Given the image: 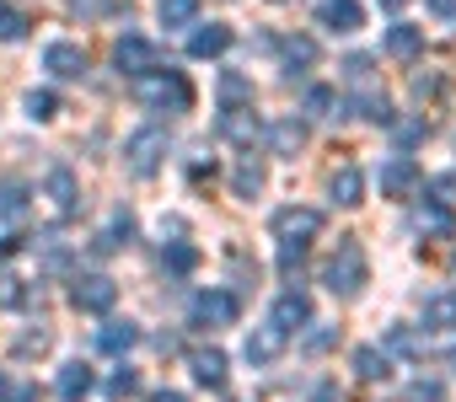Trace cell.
<instances>
[{
  "instance_id": "obj_1",
  "label": "cell",
  "mask_w": 456,
  "mask_h": 402,
  "mask_svg": "<svg viewBox=\"0 0 456 402\" xmlns=\"http://www.w3.org/2000/svg\"><path fill=\"white\" fill-rule=\"evenodd\" d=\"M365 279H370V263H365V247L354 242V237H344L338 242V253L328 258V269H322V285L333 290V295H360L365 290Z\"/></svg>"
},
{
  "instance_id": "obj_2",
  "label": "cell",
  "mask_w": 456,
  "mask_h": 402,
  "mask_svg": "<svg viewBox=\"0 0 456 402\" xmlns=\"http://www.w3.org/2000/svg\"><path fill=\"white\" fill-rule=\"evenodd\" d=\"M140 86V102L145 108H156V113H188L193 108V86L177 76V70H145V76H134Z\"/></svg>"
},
{
  "instance_id": "obj_3",
  "label": "cell",
  "mask_w": 456,
  "mask_h": 402,
  "mask_svg": "<svg viewBox=\"0 0 456 402\" xmlns=\"http://www.w3.org/2000/svg\"><path fill=\"white\" fill-rule=\"evenodd\" d=\"M317 231H322V215H317V210H301V205L274 210V237H280V247H312Z\"/></svg>"
},
{
  "instance_id": "obj_4",
  "label": "cell",
  "mask_w": 456,
  "mask_h": 402,
  "mask_svg": "<svg viewBox=\"0 0 456 402\" xmlns=\"http://www.w3.org/2000/svg\"><path fill=\"white\" fill-rule=\"evenodd\" d=\"M161 156H167V134H161V129H140V134H129V145H124V161H129L134 177H151V172L161 166Z\"/></svg>"
},
{
  "instance_id": "obj_5",
  "label": "cell",
  "mask_w": 456,
  "mask_h": 402,
  "mask_svg": "<svg viewBox=\"0 0 456 402\" xmlns=\"http://www.w3.org/2000/svg\"><path fill=\"white\" fill-rule=\"evenodd\" d=\"M237 322V295L232 290H199L193 295V327H232Z\"/></svg>"
},
{
  "instance_id": "obj_6",
  "label": "cell",
  "mask_w": 456,
  "mask_h": 402,
  "mask_svg": "<svg viewBox=\"0 0 456 402\" xmlns=\"http://www.w3.org/2000/svg\"><path fill=\"white\" fill-rule=\"evenodd\" d=\"M113 301H118V285H113L108 274H86V279L70 285V306H76V311H92V317H97V311H108Z\"/></svg>"
},
{
  "instance_id": "obj_7",
  "label": "cell",
  "mask_w": 456,
  "mask_h": 402,
  "mask_svg": "<svg viewBox=\"0 0 456 402\" xmlns=\"http://www.w3.org/2000/svg\"><path fill=\"white\" fill-rule=\"evenodd\" d=\"M113 65H118L124 76H145V70H156V49H151L140 33H124V38L113 44Z\"/></svg>"
},
{
  "instance_id": "obj_8",
  "label": "cell",
  "mask_w": 456,
  "mask_h": 402,
  "mask_svg": "<svg viewBox=\"0 0 456 402\" xmlns=\"http://www.w3.org/2000/svg\"><path fill=\"white\" fill-rule=\"evenodd\" d=\"M44 70H49V76H60V81H76V76H86V49H81V44L54 38V44L44 49Z\"/></svg>"
},
{
  "instance_id": "obj_9",
  "label": "cell",
  "mask_w": 456,
  "mask_h": 402,
  "mask_svg": "<svg viewBox=\"0 0 456 402\" xmlns=\"http://www.w3.org/2000/svg\"><path fill=\"white\" fill-rule=\"evenodd\" d=\"M381 193H387V198H413V193H419V166H413V156H392V161L381 166Z\"/></svg>"
},
{
  "instance_id": "obj_10",
  "label": "cell",
  "mask_w": 456,
  "mask_h": 402,
  "mask_svg": "<svg viewBox=\"0 0 456 402\" xmlns=\"http://www.w3.org/2000/svg\"><path fill=\"white\" fill-rule=\"evenodd\" d=\"M44 193L54 198V210H60V215H76V210H81V182H76L70 166H54V172L44 177Z\"/></svg>"
},
{
  "instance_id": "obj_11",
  "label": "cell",
  "mask_w": 456,
  "mask_h": 402,
  "mask_svg": "<svg viewBox=\"0 0 456 402\" xmlns=\"http://www.w3.org/2000/svg\"><path fill=\"white\" fill-rule=\"evenodd\" d=\"M317 17H322V28H328V33H360V28H365L360 0H322Z\"/></svg>"
},
{
  "instance_id": "obj_12",
  "label": "cell",
  "mask_w": 456,
  "mask_h": 402,
  "mask_svg": "<svg viewBox=\"0 0 456 402\" xmlns=\"http://www.w3.org/2000/svg\"><path fill=\"white\" fill-rule=\"evenodd\" d=\"M258 118H253V108H225L220 113V140H232V145H242V150H253V140H258Z\"/></svg>"
},
{
  "instance_id": "obj_13",
  "label": "cell",
  "mask_w": 456,
  "mask_h": 402,
  "mask_svg": "<svg viewBox=\"0 0 456 402\" xmlns=\"http://www.w3.org/2000/svg\"><path fill=\"white\" fill-rule=\"evenodd\" d=\"M381 49H387V60H419V54H424V28L397 22V28H387Z\"/></svg>"
},
{
  "instance_id": "obj_14",
  "label": "cell",
  "mask_w": 456,
  "mask_h": 402,
  "mask_svg": "<svg viewBox=\"0 0 456 402\" xmlns=\"http://www.w3.org/2000/svg\"><path fill=\"white\" fill-rule=\"evenodd\" d=\"M328 193H333V205H344V210L365 205V177H360V166H338L328 177Z\"/></svg>"
},
{
  "instance_id": "obj_15",
  "label": "cell",
  "mask_w": 456,
  "mask_h": 402,
  "mask_svg": "<svg viewBox=\"0 0 456 402\" xmlns=\"http://www.w3.org/2000/svg\"><path fill=\"white\" fill-rule=\"evenodd\" d=\"M264 182H269L264 161H258L253 150H242V161H237V172H232V193H237V198H253V193H264Z\"/></svg>"
},
{
  "instance_id": "obj_16",
  "label": "cell",
  "mask_w": 456,
  "mask_h": 402,
  "mask_svg": "<svg viewBox=\"0 0 456 402\" xmlns=\"http://www.w3.org/2000/svg\"><path fill=\"white\" fill-rule=\"evenodd\" d=\"M280 349H285V327H274V322H269V327H258V333L248 338V349H242V354H248V365H274V359H280Z\"/></svg>"
},
{
  "instance_id": "obj_17",
  "label": "cell",
  "mask_w": 456,
  "mask_h": 402,
  "mask_svg": "<svg viewBox=\"0 0 456 402\" xmlns=\"http://www.w3.org/2000/svg\"><path fill=\"white\" fill-rule=\"evenodd\" d=\"M232 49V28H220V22H209V28H199L193 38H188V54L193 60H215V54H225Z\"/></svg>"
},
{
  "instance_id": "obj_18",
  "label": "cell",
  "mask_w": 456,
  "mask_h": 402,
  "mask_svg": "<svg viewBox=\"0 0 456 402\" xmlns=\"http://www.w3.org/2000/svg\"><path fill=\"white\" fill-rule=\"evenodd\" d=\"M301 322H312V301L301 295V290H285L280 301H274V327H301Z\"/></svg>"
},
{
  "instance_id": "obj_19",
  "label": "cell",
  "mask_w": 456,
  "mask_h": 402,
  "mask_svg": "<svg viewBox=\"0 0 456 402\" xmlns=\"http://www.w3.org/2000/svg\"><path fill=\"white\" fill-rule=\"evenodd\" d=\"M188 365H193V381H199V386H220V381H225V354H220V349H193Z\"/></svg>"
},
{
  "instance_id": "obj_20",
  "label": "cell",
  "mask_w": 456,
  "mask_h": 402,
  "mask_svg": "<svg viewBox=\"0 0 456 402\" xmlns=\"http://www.w3.org/2000/svg\"><path fill=\"white\" fill-rule=\"evenodd\" d=\"M424 327H429V333L456 327V290H440V295H429V301H424Z\"/></svg>"
},
{
  "instance_id": "obj_21",
  "label": "cell",
  "mask_w": 456,
  "mask_h": 402,
  "mask_svg": "<svg viewBox=\"0 0 456 402\" xmlns=\"http://www.w3.org/2000/svg\"><path fill=\"white\" fill-rule=\"evenodd\" d=\"M354 375H360V381H387V375H392V359L365 343V349H354Z\"/></svg>"
},
{
  "instance_id": "obj_22",
  "label": "cell",
  "mask_w": 456,
  "mask_h": 402,
  "mask_svg": "<svg viewBox=\"0 0 456 402\" xmlns=\"http://www.w3.org/2000/svg\"><path fill=\"white\" fill-rule=\"evenodd\" d=\"M269 140H274V150H280V156H296V150L306 145V124H296V118H280V124L269 129Z\"/></svg>"
},
{
  "instance_id": "obj_23",
  "label": "cell",
  "mask_w": 456,
  "mask_h": 402,
  "mask_svg": "<svg viewBox=\"0 0 456 402\" xmlns=\"http://www.w3.org/2000/svg\"><path fill=\"white\" fill-rule=\"evenodd\" d=\"M193 263H199V247L193 242H167L161 247V269L167 274H193Z\"/></svg>"
},
{
  "instance_id": "obj_24",
  "label": "cell",
  "mask_w": 456,
  "mask_h": 402,
  "mask_svg": "<svg viewBox=\"0 0 456 402\" xmlns=\"http://www.w3.org/2000/svg\"><path fill=\"white\" fill-rule=\"evenodd\" d=\"M134 338H140L134 322H108V327L97 333V349H102V354H124V349H134Z\"/></svg>"
},
{
  "instance_id": "obj_25",
  "label": "cell",
  "mask_w": 456,
  "mask_h": 402,
  "mask_svg": "<svg viewBox=\"0 0 456 402\" xmlns=\"http://www.w3.org/2000/svg\"><path fill=\"white\" fill-rule=\"evenodd\" d=\"M86 391H92V365L70 359V365L60 370V397H70V402H76V397H86Z\"/></svg>"
},
{
  "instance_id": "obj_26",
  "label": "cell",
  "mask_w": 456,
  "mask_h": 402,
  "mask_svg": "<svg viewBox=\"0 0 456 402\" xmlns=\"http://www.w3.org/2000/svg\"><path fill=\"white\" fill-rule=\"evenodd\" d=\"M451 226L456 221H451V210L440 205V198H435V205H419V231L424 237H451Z\"/></svg>"
},
{
  "instance_id": "obj_27",
  "label": "cell",
  "mask_w": 456,
  "mask_h": 402,
  "mask_svg": "<svg viewBox=\"0 0 456 402\" xmlns=\"http://www.w3.org/2000/svg\"><path fill=\"white\" fill-rule=\"evenodd\" d=\"M220 102H225V108L253 102V81H248V76H237V70H232V76H220Z\"/></svg>"
},
{
  "instance_id": "obj_28",
  "label": "cell",
  "mask_w": 456,
  "mask_h": 402,
  "mask_svg": "<svg viewBox=\"0 0 456 402\" xmlns=\"http://www.w3.org/2000/svg\"><path fill=\"white\" fill-rule=\"evenodd\" d=\"M17 38H28V12L0 0V44H17Z\"/></svg>"
},
{
  "instance_id": "obj_29",
  "label": "cell",
  "mask_w": 456,
  "mask_h": 402,
  "mask_svg": "<svg viewBox=\"0 0 456 402\" xmlns=\"http://www.w3.org/2000/svg\"><path fill=\"white\" fill-rule=\"evenodd\" d=\"M285 65H290V76H296V70H312V65H317V44H312V38H290V44H285Z\"/></svg>"
},
{
  "instance_id": "obj_30",
  "label": "cell",
  "mask_w": 456,
  "mask_h": 402,
  "mask_svg": "<svg viewBox=\"0 0 456 402\" xmlns=\"http://www.w3.org/2000/svg\"><path fill=\"white\" fill-rule=\"evenodd\" d=\"M199 17V0H161V22L167 28H188Z\"/></svg>"
},
{
  "instance_id": "obj_31",
  "label": "cell",
  "mask_w": 456,
  "mask_h": 402,
  "mask_svg": "<svg viewBox=\"0 0 456 402\" xmlns=\"http://www.w3.org/2000/svg\"><path fill=\"white\" fill-rule=\"evenodd\" d=\"M354 108H360V118H370V124H392V102H387L381 92H365Z\"/></svg>"
},
{
  "instance_id": "obj_32",
  "label": "cell",
  "mask_w": 456,
  "mask_h": 402,
  "mask_svg": "<svg viewBox=\"0 0 456 402\" xmlns=\"http://www.w3.org/2000/svg\"><path fill=\"white\" fill-rule=\"evenodd\" d=\"M54 113H60V97H54V92H28V118L49 124Z\"/></svg>"
},
{
  "instance_id": "obj_33",
  "label": "cell",
  "mask_w": 456,
  "mask_h": 402,
  "mask_svg": "<svg viewBox=\"0 0 456 402\" xmlns=\"http://www.w3.org/2000/svg\"><path fill=\"white\" fill-rule=\"evenodd\" d=\"M328 108H338V92H333V86H306V113L322 118Z\"/></svg>"
},
{
  "instance_id": "obj_34",
  "label": "cell",
  "mask_w": 456,
  "mask_h": 402,
  "mask_svg": "<svg viewBox=\"0 0 456 402\" xmlns=\"http://www.w3.org/2000/svg\"><path fill=\"white\" fill-rule=\"evenodd\" d=\"M0 210H6V221H22L28 193H22V188H0Z\"/></svg>"
},
{
  "instance_id": "obj_35",
  "label": "cell",
  "mask_w": 456,
  "mask_h": 402,
  "mask_svg": "<svg viewBox=\"0 0 456 402\" xmlns=\"http://www.w3.org/2000/svg\"><path fill=\"white\" fill-rule=\"evenodd\" d=\"M333 343H338V327H317V333L306 338V349H312V354H328Z\"/></svg>"
},
{
  "instance_id": "obj_36",
  "label": "cell",
  "mask_w": 456,
  "mask_h": 402,
  "mask_svg": "<svg viewBox=\"0 0 456 402\" xmlns=\"http://www.w3.org/2000/svg\"><path fill=\"white\" fill-rule=\"evenodd\" d=\"M134 386H140V375H134V370H118V375H113V386H108V391H113V397H118V402H124V397H134Z\"/></svg>"
},
{
  "instance_id": "obj_37",
  "label": "cell",
  "mask_w": 456,
  "mask_h": 402,
  "mask_svg": "<svg viewBox=\"0 0 456 402\" xmlns=\"http://www.w3.org/2000/svg\"><path fill=\"white\" fill-rule=\"evenodd\" d=\"M22 301H28L22 279H0V306H22Z\"/></svg>"
},
{
  "instance_id": "obj_38",
  "label": "cell",
  "mask_w": 456,
  "mask_h": 402,
  "mask_svg": "<svg viewBox=\"0 0 456 402\" xmlns=\"http://www.w3.org/2000/svg\"><path fill=\"white\" fill-rule=\"evenodd\" d=\"M408 397H413V402H440L445 391H440L435 381H413V391H408Z\"/></svg>"
},
{
  "instance_id": "obj_39",
  "label": "cell",
  "mask_w": 456,
  "mask_h": 402,
  "mask_svg": "<svg viewBox=\"0 0 456 402\" xmlns=\"http://www.w3.org/2000/svg\"><path fill=\"white\" fill-rule=\"evenodd\" d=\"M344 76H349V81H365V76H370V60H365V54L344 60Z\"/></svg>"
},
{
  "instance_id": "obj_40",
  "label": "cell",
  "mask_w": 456,
  "mask_h": 402,
  "mask_svg": "<svg viewBox=\"0 0 456 402\" xmlns=\"http://www.w3.org/2000/svg\"><path fill=\"white\" fill-rule=\"evenodd\" d=\"M312 402H344V391H338V386H333V381H322V386H317V391H312Z\"/></svg>"
},
{
  "instance_id": "obj_41",
  "label": "cell",
  "mask_w": 456,
  "mask_h": 402,
  "mask_svg": "<svg viewBox=\"0 0 456 402\" xmlns=\"http://www.w3.org/2000/svg\"><path fill=\"white\" fill-rule=\"evenodd\" d=\"M424 6H429L435 17H445V22H456V0H424Z\"/></svg>"
},
{
  "instance_id": "obj_42",
  "label": "cell",
  "mask_w": 456,
  "mask_h": 402,
  "mask_svg": "<svg viewBox=\"0 0 456 402\" xmlns=\"http://www.w3.org/2000/svg\"><path fill=\"white\" fill-rule=\"evenodd\" d=\"M33 349H49V333H28L22 338V354H33Z\"/></svg>"
},
{
  "instance_id": "obj_43",
  "label": "cell",
  "mask_w": 456,
  "mask_h": 402,
  "mask_svg": "<svg viewBox=\"0 0 456 402\" xmlns=\"http://www.w3.org/2000/svg\"><path fill=\"white\" fill-rule=\"evenodd\" d=\"M151 402H188V397H183V391H156Z\"/></svg>"
},
{
  "instance_id": "obj_44",
  "label": "cell",
  "mask_w": 456,
  "mask_h": 402,
  "mask_svg": "<svg viewBox=\"0 0 456 402\" xmlns=\"http://www.w3.org/2000/svg\"><path fill=\"white\" fill-rule=\"evenodd\" d=\"M12 253H17V237H6V242H0V263H6Z\"/></svg>"
},
{
  "instance_id": "obj_45",
  "label": "cell",
  "mask_w": 456,
  "mask_h": 402,
  "mask_svg": "<svg viewBox=\"0 0 456 402\" xmlns=\"http://www.w3.org/2000/svg\"><path fill=\"white\" fill-rule=\"evenodd\" d=\"M381 6H387V12H403V6H408V0H381Z\"/></svg>"
},
{
  "instance_id": "obj_46",
  "label": "cell",
  "mask_w": 456,
  "mask_h": 402,
  "mask_svg": "<svg viewBox=\"0 0 456 402\" xmlns=\"http://www.w3.org/2000/svg\"><path fill=\"white\" fill-rule=\"evenodd\" d=\"M0 397H6V375H0Z\"/></svg>"
},
{
  "instance_id": "obj_47",
  "label": "cell",
  "mask_w": 456,
  "mask_h": 402,
  "mask_svg": "<svg viewBox=\"0 0 456 402\" xmlns=\"http://www.w3.org/2000/svg\"><path fill=\"white\" fill-rule=\"evenodd\" d=\"M451 370H456V349H451Z\"/></svg>"
}]
</instances>
